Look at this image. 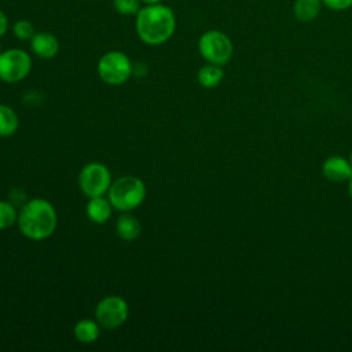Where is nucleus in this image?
I'll return each instance as SVG.
<instances>
[{"mask_svg": "<svg viewBox=\"0 0 352 352\" xmlns=\"http://www.w3.org/2000/svg\"><path fill=\"white\" fill-rule=\"evenodd\" d=\"M322 3L334 11H344L352 7V0H322Z\"/></svg>", "mask_w": 352, "mask_h": 352, "instance_id": "obj_20", "label": "nucleus"}, {"mask_svg": "<svg viewBox=\"0 0 352 352\" xmlns=\"http://www.w3.org/2000/svg\"><path fill=\"white\" fill-rule=\"evenodd\" d=\"M74 336L82 344H91L99 337V326L91 319H81L74 326Z\"/></svg>", "mask_w": 352, "mask_h": 352, "instance_id": "obj_14", "label": "nucleus"}, {"mask_svg": "<svg viewBox=\"0 0 352 352\" xmlns=\"http://www.w3.org/2000/svg\"><path fill=\"white\" fill-rule=\"evenodd\" d=\"M16 220L18 216L15 208L6 201H0V230L11 227Z\"/></svg>", "mask_w": 352, "mask_h": 352, "instance_id": "obj_17", "label": "nucleus"}, {"mask_svg": "<svg viewBox=\"0 0 352 352\" xmlns=\"http://www.w3.org/2000/svg\"><path fill=\"white\" fill-rule=\"evenodd\" d=\"M78 186L88 198L103 195L111 186L107 166L100 162L87 164L78 175Z\"/></svg>", "mask_w": 352, "mask_h": 352, "instance_id": "obj_6", "label": "nucleus"}, {"mask_svg": "<svg viewBox=\"0 0 352 352\" xmlns=\"http://www.w3.org/2000/svg\"><path fill=\"white\" fill-rule=\"evenodd\" d=\"M146 197V186L136 176H122L111 183L109 188V201L113 208L128 212L139 206Z\"/></svg>", "mask_w": 352, "mask_h": 352, "instance_id": "obj_3", "label": "nucleus"}, {"mask_svg": "<svg viewBox=\"0 0 352 352\" xmlns=\"http://www.w3.org/2000/svg\"><path fill=\"white\" fill-rule=\"evenodd\" d=\"M113 4L114 8L122 15L138 14V11L140 10L139 0H113Z\"/></svg>", "mask_w": 352, "mask_h": 352, "instance_id": "obj_19", "label": "nucleus"}, {"mask_svg": "<svg viewBox=\"0 0 352 352\" xmlns=\"http://www.w3.org/2000/svg\"><path fill=\"white\" fill-rule=\"evenodd\" d=\"M98 74L104 82L110 85H120L131 77L132 63L125 54L120 51H110L99 59Z\"/></svg>", "mask_w": 352, "mask_h": 352, "instance_id": "obj_5", "label": "nucleus"}, {"mask_svg": "<svg viewBox=\"0 0 352 352\" xmlns=\"http://www.w3.org/2000/svg\"><path fill=\"white\" fill-rule=\"evenodd\" d=\"M175 28V14L166 6L160 3L147 4L138 11L136 33L146 44L158 45L168 41L172 37Z\"/></svg>", "mask_w": 352, "mask_h": 352, "instance_id": "obj_1", "label": "nucleus"}, {"mask_svg": "<svg viewBox=\"0 0 352 352\" xmlns=\"http://www.w3.org/2000/svg\"><path fill=\"white\" fill-rule=\"evenodd\" d=\"M323 175L327 180L334 182V183H340V182H345L349 180L352 177V165L349 161H346L342 157H330L323 162L322 166Z\"/></svg>", "mask_w": 352, "mask_h": 352, "instance_id": "obj_9", "label": "nucleus"}, {"mask_svg": "<svg viewBox=\"0 0 352 352\" xmlns=\"http://www.w3.org/2000/svg\"><path fill=\"white\" fill-rule=\"evenodd\" d=\"M7 29H8L7 16H6V14L0 10V37L7 32Z\"/></svg>", "mask_w": 352, "mask_h": 352, "instance_id": "obj_21", "label": "nucleus"}, {"mask_svg": "<svg viewBox=\"0 0 352 352\" xmlns=\"http://www.w3.org/2000/svg\"><path fill=\"white\" fill-rule=\"evenodd\" d=\"M16 221L21 232L26 238L32 241H41L55 231L56 212L48 201L43 198H33L22 206Z\"/></svg>", "mask_w": 352, "mask_h": 352, "instance_id": "obj_2", "label": "nucleus"}, {"mask_svg": "<svg viewBox=\"0 0 352 352\" xmlns=\"http://www.w3.org/2000/svg\"><path fill=\"white\" fill-rule=\"evenodd\" d=\"M12 32L19 40H32V37L36 34L33 25L29 21H25V19L18 21L16 23H14Z\"/></svg>", "mask_w": 352, "mask_h": 352, "instance_id": "obj_18", "label": "nucleus"}, {"mask_svg": "<svg viewBox=\"0 0 352 352\" xmlns=\"http://www.w3.org/2000/svg\"><path fill=\"white\" fill-rule=\"evenodd\" d=\"M349 162H351V165H352V151H351V154H349Z\"/></svg>", "mask_w": 352, "mask_h": 352, "instance_id": "obj_24", "label": "nucleus"}, {"mask_svg": "<svg viewBox=\"0 0 352 352\" xmlns=\"http://www.w3.org/2000/svg\"><path fill=\"white\" fill-rule=\"evenodd\" d=\"M349 195H351V198H352V177L349 179Z\"/></svg>", "mask_w": 352, "mask_h": 352, "instance_id": "obj_23", "label": "nucleus"}, {"mask_svg": "<svg viewBox=\"0 0 352 352\" xmlns=\"http://www.w3.org/2000/svg\"><path fill=\"white\" fill-rule=\"evenodd\" d=\"M143 3H146V4H157V3H160L161 0H142Z\"/></svg>", "mask_w": 352, "mask_h": 352, "instance_id": "obj_22", "label": "nucleus"}, {"mask_svg": "<svg viewBox=\"0 0 352 352\" xmlns=\"http://www.w3.org/2000/svg\"><path fill=\"white\" fill-rule=\"evenodd\" d=\"M322 6V0H294L293 15L300 22H311L318 18Z\"/></svg>", "mask_w": 352, "mask_h": 352, "instance_id": "obj_12", "label": "nucleus"}, {"mask_svg": "<svg viewBox=\"0 0 352 352\" xmlns=\"http://www.w3.org/2000/svg\"><path fill=\"white\" fill-rule=\"evenodd\" d=\"M117 234L124 241H133L140 234V223L131 214H124L117 221Z\"/></svg>", "mask_w": 352, "mask_h": 352, "instance_id": "obj_15", "label": "nucleus"}, {"mask_svg": "<svg viewBox=\"0 0 352 352\" xmlns=\"http://www.w3.org/2000/svg\"><path fill=\"white\" fill-rule=\"evenodd\" d=\"M111 202L104 199L103 195L89 198V202L87 204V216L91 221L102 224L106 223L111 216Z\"/></svg>", "mask_w": 352, "mask_h": 352, "instance_id": "obj_11", "label": "nucleus"}, {"mask_svg": "<svg viewBox=\"0 0 352 352\" xmlns=\"http://www.w3.org/2000/svg\"><path fill=\"white\" fill-rule=\"evenodd\" d=\"M32 69V59L28 52L16 48L0 54V80L18 82L23 80Z\"/></svg>", "mask_w": 352, "mask_h": 352, "instance_id": "obj_7", "label": "nucleus"}, {"mask_svg": "<svg viewBox=\"0 0 352 352\" xmlns=\"http://www.w3.org/2000/svg\"><path fill=\"white\" fill-rule=\"evenodd\" d=\"M19 125L16 113L6 104H0V136H11L16 132Z\"/></svg>", "mask_w": 352, "mask_h": 352, "instance_id": "obj_16", "label": "nucleus"}, {"mask_svg": "<svg viewBox=\"0 0 352 352\" xmlns=\"http://www.w3.org/2000/svg\"><path fill=\"white\" fill-rule=\"evenodd\" d=\"M128 304L120 296H107L96 305L95 316L99 324L106 329H116L121 326L128 318Z\"/></svg>", "mask_w": 352, "mask_h": 352, "instance_id": "obj_8", "label": "nucleus"}, {"mask_svg": "<svg viewBox=\"0 0 352 352\" xmlns=\"http://www.w3.org/2000/svg\"><path fill=\"white\" fill-rule=\"evenodd\" d=\"M198 50L208 63L223 66L231 59L234 45L230 37L223 32L208 30L199 37Z\"/></svg>", "mask_w": 352, "mask_h": 352, "instance_id": "obj_4", "label": "nucleus"}, {"mask_svg": "<svg viewBox=\"0 0 352 352\" xmlns=\"http://www.w3.org/2000/svg\"><path fill=\"white\" fill-rule=\"evenodd\" d=\"M197 77H198V82L204 88H213L221 82V80L224 77V72H223L221 66L208 63L198 70Z\"/></svg>", "mask_w": 352, "mask_h": 352, "instance_id": "obj_13", "label": "nucleus"}, {"mask_svg": "<svg viewBox=\"0 0 352 352\" xmlns=\"http://www.w3.org/2000/svg\"><path fill=\"white\" fill-rule=\"evenodd\" d=\"M30 45H32L33 52L43 59H51L59 51L58 38L54 34L47 33V32L36 33L30 40Z\"/></svg>", "mask_w": 352, "mask_h": 352, "instance_id": "obj_10", "label": "nucleus"}]
</instances>
